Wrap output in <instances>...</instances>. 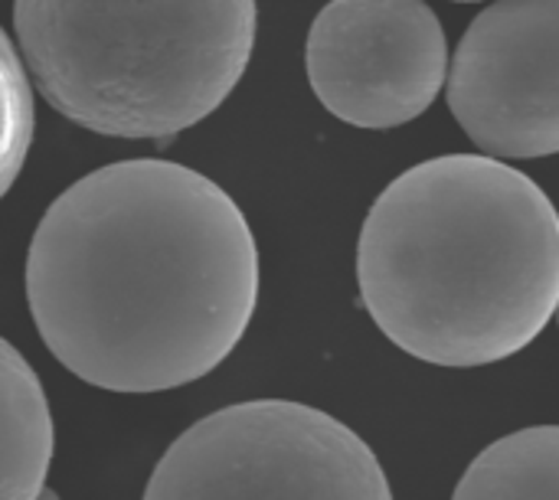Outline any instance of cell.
<instances>
[{
	"mask_svg": "<svg viewBox=\"0 0 559 500\" xmlns=\"http://www.w3.org/2000/svg\"><path fill=\"white\" fill-rule=\"evenodd\" d=\"M33 141V88L23 62L0 29V200L23 170Z\"/></svg>",
	"mask_w": 559,
	"mask_h": 500,
	"instance_id": "9c48e42d",
	"label": "cell"
},
{
	"mask_svg": "<svg viewBox=\"0 0 559 500\" xmlns=\"http://www.w3.org/2000/svg\"><path fill=\"white\" fill-rule=\"evenodd\" d=\"M357 285L403 354L449 370L501 364L557 314V206L501 157L423 160L370 206Z\"/></svg>",
	"mask_w": 559,
	"mask_h": 500,
	"instance_id": "7a4b0ae2",
	"label": "cell"
},
{
	"mask_svg": "<svg viewBox=\"0 0 559 500\" xmlns=\"http://www.w3.org/2000/svg\"><path fill=\"white\" fill-rule=\"evenodd\" d=\"M308 82L354 128H400L449 82V43L426 0H331L308 29Z\"/></svg>",
	"mask_w": 559,
	"mask_h": 500,
	"instance_id": "5b68a950",
	"label": "cell"
},
{
	"mask_svg": "<svg viewBox=\"0 0 559 500\" xmlns=\"http://www.w3.org/2000/svg\"><path fill=\"white\" fill-rule=\"evenodd\" d=\"M452 500H559V426L518 429L481 449Z\"/></svg>",
	"mask_w": 559,
	"mask_h": 500,
	"instance_id": "ba28073f",
	"label": "cell"
},
{
	"mask_svg": "<svg viewBox=\"0 0 559 500\" xmlns=\"http://www.w3.org/2000/svg\"><path fill=\"white\" fill-rule=\"evenodd\" d=\"M554 318H557V324H559V305H557V314H554Z\"/></svg>",
	"mask_w": 559,
	"mask_h": 500,
	"instance_id": "8fae6325",
	"label": "cell"
},
{
	"mask_svg": "<svg viewBox=\"0 0 559 500\" xmlns=\"http://www.w3.org/2000/svg\"><path fill=\"white\" fill-rule=\"evenodd\" d=\"M452 3H481V0H452Z\"/></svg>",
	"mask_w": 559,
	"mask_h": 500,
	"instance_id": "30bf717a",
	"label": "cell"
},
{
	"mask_svg": "<svg viewBox=\"0 0 559 500\" xmlns=\"http://www.w3.org/2000/svg\"><path fill=\"white\" fill-rule=\"evenodd\" d=\"M144 500H393L377 452L308 403L249 400L193 422Z\"/></svg>",
	"mask_w": 559,
	"mask_h": 500,
	"instance_id": "277c9868",
	"label": "cell"
},
{
	"mask_svg": "<svg viewBox=\"0 0 559 500\" xmlns=\"http://www.w3.org/2000/svg\"><path fill=\"white\" fill-rule=\"evenodd\" d=\"M52 445L46 390L23 354L0 337V500H39Z\"/></svg>",
	"mask_w": 559,
	"mask_h": 500,
	"instance_id": "52a82bcc",
	"label": "cell"
},
{
	"mask_svg": "<svg viewBox=\"0 0 559 500\" xmlns=\"http://www.w3.org/2000/svg\"><path fill=\"white\" fill-rule=\"evenodd\" d=\"M43 98L108 138H174L239 85L255 0H13Z\"/></svg>",
	"mask_w": 559,
	"mask_h": 500,
	"instance_id": "3957f363",
	"label": "cell"
},
{
	"mask_svg": "<svg viewBox=\"0 0 559 500\" xmlns=\"http://www.w3.org/2000/svg\"><path fill=\"white\" fill-rule=\"evenodd\" d=\"M445 95L481 154H559V0H491L455 49Z\"/></svg>",
	"mask_w": 559,
	"mask_h": 500,
	"instance_id": "8992f818",
	"label": "cell"
},
{
	"mask_svg": "<svg viewBox=\"0 0 559 500\" xmlns=\"http://www.w3.org/2000/svg\"><path fill=\"white\" fill-rule=\"evenodd\" d=\"M26 301L49 354L108 393H164L213 373L259 305V249L233 197L154 157L75 180L43 213Z\"/></svg>",
	"mask_w": 559,
	"mask_h": 500,
	"instance_id": "6da1fadb",
	"label": "cell"
}]
</instances>
